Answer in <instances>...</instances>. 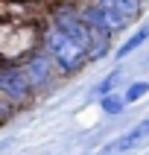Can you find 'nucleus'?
I'll use <instances>...</instances> for the list:
<instances>
[{
	"mask_svg": "<svg viewBox=\"0 0 149 155\" xmlns=\"http://www.w3.org/2000/svg\"><path fill=\"white\" fill-rule=\"evenodd\" d=\"M50 26H56L59 32H64L67 38H73L79 47H85V50H88L91 35H88V26H85V21H82V15H79V9H73V6H59V9H53Z\"/></svg>",
	"mask_w": 149,
	"mask_h": 155,
	"instance_id": "20e7f679",
	"label": "nucleus"
},
{
	"mask_svg": "<svg viewBox=\"0 0 149 155\" xmlns=\"http://www.w3.org/2000/svg\"><path fill=\"white\" fill-rule=\"evenodd\" d=\"M41 47L53 59V64L59 68V73H76V70L85 68V61H88V50L85 47H79L73 38L59 32L56 26H47V29H44Z\"/></svg>",
	"mask_w": 149,
	"mask_h": 155,
	"instance_id": "f257e3e1",
	"label": "nucleus"
},
{
	"mask_svg": "<svg viewBox=\"0 0 149 155\" xmlns=\"http://www.w3.org/2000/svg\"><path fill=\"white\" fill-rule=\"evenodd\" d=\"M21 68H24L26 79H29V85H32V91H44V88L53 85L56 76H59V68L53 64V59H50L44 50H32V53L24 59Z\"/></svg>",
	"mask_w": 149,
	"mask_h": 155,
	"instance_id": "7ed1b4c3",
	"label": "nucleus"
},
{
	"mask_svg": "<svg viewBox=\"0 0 149 155\" xmlns=\"http://www.w3.org/2000/svg\"><path fill=\"white\" fill-rule=\"evenodd\" d=\"M32 94L35 91H32V85H29V79H26L24 68L15 64V61H6V64L0 68V97H3L9 105H24Z\"/></svg>",
	"mask_w": 149,
	"mask_h": 155,
	"instance_id": "f03ea898",
	"label": "nucleus"
},
{
	"mask_svg": "<svg viewBox=\"0 0 149 155\" xmlns=\"http://www.w3.org/2000/svg\"><path fill=\"white\" fill-rule=\"evenodd\" d=\"M99 100H102V111L105 114H120L123 105H126V100L117 97V94H105V97H99Z\"/></svg>",
	"mask_w": 149,
	"mask_h": 155,
	"instance_id": "6e6552de",
	"label": "nucleus"
},
{
	"mask_svg": "<svg viewBox=\"0 0 149 155\" xmlns=\"http://www.w3.org/2000/svg\"><path fill=\"white\" fill-rule=\"evenodd\" d=\"M96 6L108 9V12H117L120 18H126V21L131 24V21L140 15L143 3H140V0H96Z\"/></svg>",
	"mask_w": 149,
	"mask_h": 155,
	"instance_id": "423d86ee",
	"label": "nucleus"
},
{
	"mask_svg": "<svg viewBox=\"0 0 149 155\" xmlns=\"http://www.w3.org/2000/svg\"><path fill=\"white\" fill-rule=\"evenodd\" d=\"M117 79H120V70L108 73V76H105L102 82L96 85V91H94V94H96V97H105V94H111V91H114V85H117Z\"/></svg>",
	"mask_w": 149,
	"mask_h": 155,
	"instance_id": "9d476101",
	"label": "nucleus"
},
{
	"mask_svg": "<svg viewBox=\"0 0 149 155\" xmlns=\"http://www.w3.org/2000/svg\"><path fill=\"white\" fill-rule=\"evenodd\" d=\"M94 155H120V152L114 149V143H105V147H102V149H96Z\"/></svg>",
	"mask_w": 149,
	"mask_h": 155,
	"instance_id": "9b49d317",
	"label": "nucleus"
},
{
	"mask_svg": "<svg viewBox=\"0 0 149 155\" xmlns=\"http://www.w3.org/2000/svg\"><path fill=\"white\" fill-rule=\"evenodd\" d=\"M140 3H146V0H140Z\"/></svg>",
	"mask_w": 149,
	"mask_h": 155,
	"instance_id": "f8f14e48",
	"label": "nucleus"
},
{
	"mask_svg": "<svg viewBox=\"0 0 149 155\" xmlns=\"http://www.w3.org/2000/svg\"><path fill=\"white\" fill-rule=\"evenodd\" d=\"M146 38H149V26H140L138 32L131 35V38H129V41H126V44H123L120 50H117V59H126V56H129L131 50H138V47H140V44H143V41H146Z\"/></svg>",
	"mask_w": 149,
	"mask_h": 155,
	"instance_id": "0eeeda50",
	"label": "nucleus"
},
{
	"mask_svg": "<svg viewBox=\"0 0 149 155\" xmlns=\"http://www.w3.org/2000/svg\"><path fill=\"white\" fill-rule=\"evenodd\" d=\"M146 91H149V82H134V85H129V91L123 94V100H126V103H138L140 97H146Z\"/></svg>",
	"mask_w": 149,
	"mask_h": 155,
	"instance_id": "1a4fd4ad",
	"label": "nucleus"
},
{
	"mask_svg": "<svg viewBox=\"0 0 149 155\" xmlns=\"http://www.w3.org/2000/svg\"><path fill=\"white\" fill-rule=\"evenodd\" d=\"M149 138V120H140L138 126H131L126 135H120V138H114L111 143H114V149L120 155H126V152H131V149H138L143 140Z\"/></svg>",
	"mask_w": 149,
	"mask_h": 155,
	"instance_id": "39448f33",
	"label": "nucleus"
}]
</instances>
